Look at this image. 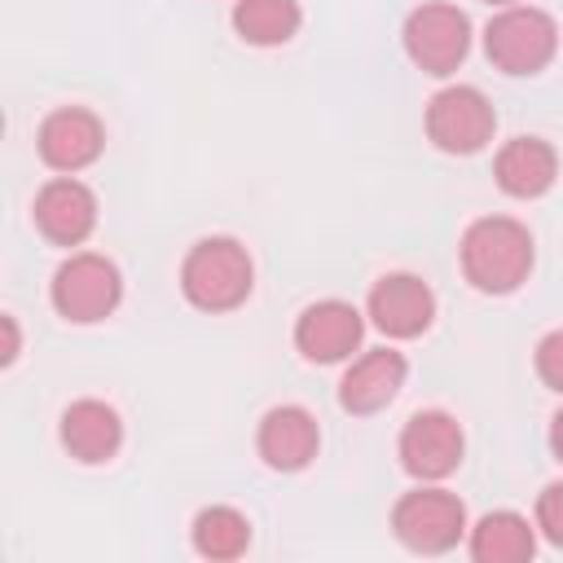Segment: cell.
<instances>
[{"label": "cell", "instance_id": "3957f363", "mask_svg": "<svg viewBox=\"0 0 563 563\" xmlns=\"http://www.w3.org/2000/svg\"><path fill=\"white\" fill-rule=\"evenodd\" d=\"M484 53L501 75H537L559 53V26L545 9L506 4L484 26Z\"/></svg>", "mask_w": 563, "mask_h": 563}, {"label": "cell", "instance_id": "5b68a950", "mask_svg": "<svg viewBox=\"0 0 563 563\" xmlns=\"http://www.w3.org/2000/svg\"><path fill=\"white\" fill-rule=\"evenodd\" d=\"M405 53L422 75H453L471 53V18L457 4L431 0L405 18Z\"/></svg>", "mask_w": 563, "mask_h": 563}, {"label": "cell", "instance_id": "7a4b0ae2", "mask_svg": "<svg viewBox=\"0 0 563 563\" xmlns=\"http://www.w3.org/2000/svg\"><path fill=\"white\" fill-rule=\"evenodd\" d=\"M255 264L238 238H202L180 264V290L198 312H233L251 299Z\"/></svg>", "mask_w": 563, "mask_h": 563}, {"label": "cell", "instance_id": "7402d4cb", "mask_svg": "<svg viewBox=\"0 0 563 563\" xmlns=\"http://www.w3.org/2000/svg\"><path fill=\"white\" fill-rule=\"evenodd\" d=\"M4 365H13V356H18V321L13 317H4Z\"/></svg>", "mask_w": 563, "mask_h": 563}, {"label": "cell", "instance_id": "2e32d148", "mask_svg": "<svg viewBox=\"0 0 563 563\" xmlns=\"http://www.w3.org/2000/svg\"><path fill=\"white\" fill-rule=\"evenodd\" d=\"M62 444L75 462H110L123 444V418L106 400H75L62 413Z\"/></svg>", "mask_w": 563, "mask_h": 563}, {"label": "cell", "instance_id": "7c38bea8", "mask_svg": "<svg viewBox=\"0 0 563 563\" xmlns=\"http://www.w3.org/2000/svg\"><path fill=\"white\" fill-rule=\"evenodd\" d=\"M31 216L53 246H79L97 229V194L75 176H57L35 194Z\"/></svg>", "mask_w": 563, "mask_h": 563}, {"label": "cell", "instance_id": "e0dca14e", "mask_svg": "<svg viewBox=\"0 0 563 563\" xmlns=\"http://www.w3.org/2000/svg\"><path fill=\"white\" fill-rule=\"evenodd\" d=\"M537 554V532L515 510H488L471 528V559L475 563H528Z\"/></svg>", "mask_w": 563, "mask_h": 563}, {"label": "cell", "instance_id": "4fadbf2b", "mask_svg": "<svg viewBox=\"0 0 563 563\" xmlns=\"http://www.w3.org/2000/svg\"><path fill=\"white\" fill-rule=\"evenodd\" d=\"M255 449L273 471H303L321 449V427L303 405H277L260 418Z\"/></svg>", "mask_w": 563, "mask_h": 563}, {"label": "cell", "instance_id": "ffe728a7", "mask_svg": "<svg viewBox=\"0 0 563 563\" xmlns=\"http://www.w3.org/2000/svg\"><path fill=\"white\" fill-rule=\"evenodd\" d=\"M532 365H537V378H541L550 391L563 396V330H550V334L537 343Z\"/></svg>", "mask_w": 563, "mask_h": 563}, {"label": "cell", "instance_id": "9c48e42d", "mask_svg": "<svg viewBox=\"0 0 563 563\" xmlns=\"http://www.w3.org/2000/svg\"><path fill=\"white\" fill-rule=\"evenodd\" d=\"M35 145H40V158H44L53 172L75 176V172H84V167H92V163L101 158V150H106V128H101V119H97L92 110H84V106H62V110H53V114L40 123Z\"/></svg>", "mask_w": 563, "mask_h": 563}, {"label": "cell", "instance_id": "277c9868", "mask_svg": "<svg viewBox=\"0 0 563 563\" xmlns=\"http://www.w3.org/2000/svg\"><path fill=\"white\" fill-rule=\"evenodd\" d=\"M48 299L57 308V317L75 321V325H92V321H106L119 299H123V277L114 268V260L97 255V251H79L70 255L57 273H53V286H48Z\"/></svg>", "mask_w": 563, "mask_h": 563}, {"label": "cell", "instance_id": "5bb4252c", "mask_svg": "<svg viewBox=\"0 0 563 563\" xmlns=\"http://www.w3.org/2000/svg\"><path fill=\"white\" fill-rule=\"evenodd\" d=\"M405 374H409V365H405L400 352L374 347V352H365V356H356L347 365V374L339 383V405L347 413H361V418L378 413V409H387L396 400V391L405 387Z\"/></svg>", "mask_w": 563, "mask_h": 563}, {"label": "cell", "instance_id": "d6986e66", "mask_svg": "<svg viewBox=\"0 0 563 563\" xmlns=\"http://www.w3.org/2000/svg\"><path fill=\"white\" fill-rule=\"evenodd\" d=\"M189 541L202 559H216V563H229V559H242L246 545H251V523L242 510L233 506H207L194 515V528H189Z\"/></svg>", "mask_w": 563, "mask_h": 563}, {"label": "cell", "instance_id": "30bf717a", "mask_svg": "<svg viewBox=\"0 0 563 563\" xmlns=\"http://www.w3.org/2000/svg\"><path fill=\"white\" fill-rule=\"evenodd\" d=\"M361 334H365V321L352 303L343 299H321V303H308L295 321V347L303 361L312 365H334V361H347L356 347H361Z\"/></svg>", "mask_w": 563, "mask_h": 563}, {"label": "cell", "instance_id": "6da1fadb", "mask_svg": "<svg viewBox=\"0 0 563 563\" xmlns=\"http://www.w3.org/2000/svg\"><path fill=\"white\" fill-rule=\"evenodd\" d=\"M462 273L484 295H510L532 273V233L510 216H484L462 233Z\"/></svg>", "mask_w": 563, "mask_h": 563}, {"label": "cell", "instance_id": "8992f818", "mask_svg": "<svg viewBox=\"0 0 563 563\" xmlns=\"http://www.w3.org/2000/svg\"><path fill=\"white\" fill-rule=\"evenodd\" d=\"M391 532L413 554H444L466 532V506L449 488H413L391 506Z\"/></svg>", "mask_w": 563, "mask_h": 563}, {"label": "cell", "instance_id": "44dd1931", "mask_svg": "<svg viewBox=\"0 0 563 563\" xmlns=\"http://www.w3.org/2000/svg\"><path fill=\"white\" fill-rule=\"evenodd\" d=\"M537 528L563 550V479L541 488V497H537Z\"/></svg>", "mask_w": 563, "mask_h": 563}, {"label": "cell", "instance_id": "9a60e30c", "mask_svg": "<svg viewBox=\"0 0 563 563\" xmlns=\"http://www.w3.org/2000/svg\"><path fill=\"white\" fill-rule=\"evenodd\" d=\"M493 176H497L501 194H510V198H541L559 176V154L541 136H515L497 150Z\"/></svg>", "mask_w": 563, "mask_h": 563}, {"label": "cell", "instance_id": "ac0fdd59", "mask_svg": "<svg viewBox=\"0 0 563 563\" xmlns=\"http://www.w3.org/2000/svg\"><path fill=\"white\" fill-rule=\"evenodd\" d=\"M303 13L295 0H238L233 4V31L255 48H277L295 40Z\"/></svg>", "mask_w": 563, "mask_h": 563}, {"label": "cell", "instance_id": "ba28073f", "mask_svg": "<svg viewBox=\"0 0 563 563\" xmlns=\"http://www.w3.org/2000/svg\"><path fill=\"white\" fill-rule=\"evenodd\" d=\"M400 466L422 479V484H435L444 475H453L462 466V453H466V435L457 427L453 413L444 409H418L405 431H400Z\"/></svg>", "mask_w": 563, "mask_h": 563}, {"label": "cell", "instance_id": "603a6c76", "mask_svg": "<svg viewBox=\"0 0 563 563\" xmlns=\"http://www.w3.org/2000/svg\"><path fill=\"white\" fill-rule=\"evenodd\" d=\"M550 453L563 462V409L554 413V422H550Z\"/></svg>", "mask_w": 563, "mask_h": 563}, {"label": "cell", "instance_id": "52a82bcc", "mask_svg": "<svg viewBox=\"0 0 563 563\" xmlns=\"http://www.w3.org/2000/svg\"><path fill=\"white\" fill-rule=\"evenodd\" d=\"M497 110L471 84H449L427 101V136L444 154H475L493 141Z\"/></svg>", "mask_w": 563, "mask_h": 563}, {"label": "cell", "instance_id": "cb8c5ba5", "mask_svg": "<svg viewBox=\"0 0 563 563\" xmlns=\"http://www.w3.org/2000/svg\"><path fill=\"white\" fill-rule=\"evenodd\" d=\"M488 4H515V0H488Z\"/></svg>", "mask_w": 563, "mask_h": 563}, {"label": "cell", "instance_id": "8fae6325", "mask_svg": "<svg viewBox=\"0 0 563 563\" xmlns=\"http://www.w3.org/2000/svg\"><path fill=\"white\" fill-rule=\"evenodd\" d=\"M369 321L387 339H418L435 321V295L418 273H387L369 290Z\"/></svg>", "mask_w": 563, "mask_h": 563}]
</instances>
